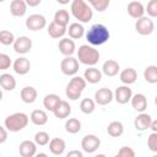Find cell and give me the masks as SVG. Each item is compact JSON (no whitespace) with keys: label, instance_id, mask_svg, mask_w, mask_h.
<instances>
[{"label":"cell","instance_id":"cell-36","mask_svg":"<svg viewBox=\"0 0 157 157\" xmlns=\"http://www.w3.org/2000/svg\"><path fill=\"white\" fill-rule=\"evenodd\" d=\"M15 39L16 38H15L12 32H10L7 29L0 31V44H2V45H11V44H13Z\"/></svg>","mask_w":157,"mask_h":157},{"label":"cell","instance_id":"cell-20","mask_svg":"<svg viewBox=\"0 0 157 157\" xmlns=\"http://www.w3.org/2000/svg\"><path fill=\"white\" fill-rule=\"evenodd\" d=\"M10 12L15 17H22L27 12V5L25 0H12L10 4Z\"/></svg>","mask_w":157,"mask_h":157},{"label":"cell","instance_id":"cell-46","mask_svg":"<svg viewBox=\"0 0 157 157\" xmlns=\"http://www.w3.org/2000/svg\"><path fill=\"white\" fill-rule=\"evenodd\" d=\"M150 129L152 130V132H157V120H153L152 119V121L150 124Z\"/></svg>","mask_w":157,"mask_h":157},{"label":"cell","instance_id":"cell-42","mask_svg":"<svg viewBox=\"0 0 157 157\" xmlns=\"http://www.w3.org/2000/svg\"><path fill=\"white\" fill-rule=\"evenodd\" d=\"M145 11H147V15L150 16V18H151V17H156V16H157V1H156V0L148 1V4H147V6H146V10H145Z\"/></svg>","mask_w":157,"mask_h":157},{"label":"cell","instance_id":"cell-19","mask_svg":"<svg viewBox=\"0 0 157 157\" xmlns=\"http://www.w3.org/2000/svg\"><path fill=\"white\" fill-rule=\"evenodd\" d=\"M70 113H71V105L69 104V102L63 101V99L58 103V105L53 110V114L58 119H65L70 115Z\"/></svg>","mask_w":157,"mask_h":157},{"label":"cell","instance_id":"cell-14","mask_svg":"<svg viewBox=\"0 0 157 157\" xmlns=\"http://www.w3.org/2000/svg\"><path fill=\"white\" fill-rule=\"evenodd\" d=\"M12 67H13V71L16 74H18V75H26L31 70V63H29V60L27 58L21 56V58L16 59L12 63Z\"/></svg>","mask_w":157,"mask_h":157},{"label":"cell","instance_id":"cell-10","mask_svg":"<svg viewBox=\"0 0 157 157\" xmlns=\"http://www.w3.org/2000/svg\"><path fill=\"white\" fill-rule=\"evenodd\" d=\"M132 97V91L129 86H119L114 93H113V99H115L119 104H126Z\"/></svg>","mask_w":157,"mask_h":157},{"label":"cell","instance_id":"cell-26","mask_svg":"<svg viewBox=\"0 0 157 157\" xmlns=\"http://www.w3.org/2000/svg\"><path fill=\"white\" fill-rule=\"evenodd\" d=\"M66 32L69 33L70 39H80L81 37H83L85 34V28L81 23L78 22H74L69 26V28H66Z\"/></svg>","mask_w":157,"mask_h":157},{"label":"cell","instance_id":"cell-2","mask_svg":"<svg viewBox=\"0 0 157 157\" xmlns=\"http://www.w3.org/2000/svg\"><path fill=\"white\" fill-rule=\"evenodd\" d=\"M71 13L72 16L78 20V23H87L92 20L93 16V11L91 9V6L83 1V0H74L71 2Z\"/></svg>","mask_w":157,"mask_h":157},{"label":"cell","instance_id":"cell-51","mask_svg":"<svg viewBox=\"0 0 157 157\" xmlns=\"http://www.w3.org/2000/svg\"><path fill=\"white\" fill-rule=\"evenodd\" d=\"M0 157H1V153H0Z\"/></svg>","mask_w":157,"mask_h":157},{"label":"cell","instance_id":"cell-24","mask_svg":"<svg viewBox=\"0 0 157 157\" xmlns=\"http://www.w3.org/2000/svg\"><path fill=\"white\" fill-rule=\"evenodd\" d=\"M20 96H21V99H22L25 103L31 104V103H33V102L37 99L38 92H37V90H36L34 87H32V86H26V87H23V88L21 90Z\"/></svg>","mask_w":157,"mask_h":157},{"label":"cell","instance_id":"cell-50","mask_svg":"<svg viewBox=\"0 0 157 157\" xmlns=\"http://www.w3.org/2000/svg\"><path fill=\"white\" fill-rule=\"evenodd\" d=\"M152 157H157V155H153V156H152Z\"/></svg>","mask_w":157,"mask_h":157},{"label":"cell","instance_id":"cell-4","mask_svg":"<svg viewBox=\"0 0 157 157\" xmlns=\"http://www.w3.org/2000/svg\"><path fill=\"white\" fill-rule=\"evenodd\" d=\"M29 121V118L26 113H22V112H18V113H13L9 117H6L4 124H5V129L7 131H11V132H17V131H21L23 130Z\"/></svg>","mask_w":157,"mask_h":157},{"label":"cell","instance_id":"cell-13","mask_svg":"<svg viewBox=\"0 0 157 157\" xmlns=\"http://www.w3.org/2000/svg\"><path fill=\"white\" fill-rule=\"evenodd\" d=\"M18 152L21 157H34L37 152V145L31 140H25L20 144Z\"/></svg>","mask_w":157,"mask_h":157},{"label":"cell","instance_id":"cell-41","mask_svg":"<svg viewBox=\"0 0 157 157\" xmlns=\"http://www.w3.org/2000/svg\"><path fill=\"white\" fill-rule=\"evenodd\" d=\"M11 65H12V63H11L10 56L7 54L0 53V70H7V69H10Z\"/></svg>","mask_w":157,"mask_h":157},{"label":"cell","instance_id":"cell-9","mask_svg":"<svg viewBox=\"0 0 157 157\" xmlns=\"http://www.w3.org/2000/svg\"><path fill=\"white\" fill-rule=\"evenodd\" d=\"M47 26V20L40 13L29 15L26 20V27L29 31H40Z\"/></svg>","mask_w":157,"mask_h":157},{"label":"cell","instance_id":"cell-8","mask_svg":"<svg viewBox=\"0 0 157 157\" xmlns=\"http://www.w3.org/2000/svg\"><path fill=\"white\" fill-rule=\"evenodd\" d=\"M101 146V140L99 137H97L96 135L93 134H88V135H85L81 140V147L85 152L87 153H93L96 152Z\"/></svg>","mask_w":157,"mask_h":157},{"label":"cell","instance_id":"cell-6","mask_svg":"<svg viewBox=\"0 0 157 157\" xmlns=\"http://www.w3.org/2000/svg\"><path fill=\"white\" fill-rule=\"evenodd\" d=\"M80 69V64L77 59L74 56H65L60 63V70L66 76H75Z\"/></svg>","mask_w":157,"mask_h":157},{"label":"cell","instance_id":"cell-27","mask_svg":"<svg viewBox=\"0 0 157 157\" xmlns=\"http://www.w3.org/2000/svg\"><path fill=\"white\" fill-rule=\"evenodd\" d=\"M29 119H31V121L34 125L42 126V125H45L47 124V121H48V114L44 110H42V109H34L31 113Z\"/></svg>","mask_w":157,"mask_h":157},{"label":"cell","instance_id":"cell-39","mask_svg":"<svg viewBox=\"0 0 157 157\" xmlns=\"http://www.w3.org/2000/svg\"><path fill=\"white\" fill-rule=\"evenodd\" d=\"M114 157H136V155H135V151L131 147L123 146V147H120V150L118 151V153Z\"/></svg>","mask_w":157,"mask_h":157},{"label":"cell","instance_id":"cell-35","mask_svg":"<svg viewBox=\"0 0 157 157\" xmlns=\"http://www.w3.org/2000/svg\"><path fill=\"white\" fill-rule=\"evenodd\" d=\"M80 109H81V112L85 113V114H91V113H93L94 109H96V103H94V101L91 99V98H83V99L81 101V103H80Z\"/></svg>","mask_w":157,"mask_h":157},{"label":"cell","instance_id":"cell-48","mask_svg":"<svg viewBox=\"0 0 157 157\" xmlns=\"http://www.w3.org/2000/svg\"><path fill=\"white\" fill-rule=\"evenodd\" d=\"M94 157H107L105 155H103V153H98V155H96Z\"/></svg>","mask_w":157,"mask_h":157},{"label":"cell","instance_id":"cell-7","mask_svg":"<svg viewBox=\"0 0 157 157\" xmlns=\"http://www.w3.org/2000/svg\"><path fill=\"white\" fill-rule=\"evenodd\" d=\"M135 29L141 36H148V34H151L155 31V23H153V21L150 17L142 16L141 18L136 20Z\"/></svg>","mask_w":157,"mask_h":157},{"label":"cell","instance_id":"cell-5","mask_svg":"<svg viewBox=\"0 0 157 157\" xmlns=\"http://www.w3.org/2000/svg\"><path fill=\"white\" fill-rule=\"evenodd\" d=\"M86 83L87 82L85 81L83 77H81V76H74L69 81V83L66 86V90H65L66 97L69 99H71V101L78 99L81 97L82 91L86 88Z\"/></svg>","mask_w":157,"mask_h":157},{"label":"cell","instance_id":"cell-44","mask_svg":"<svg viewBox=\"0 0 157 157\" xmlns=\"http://www.w3.org/2000/svg\"><path fill=\"white\" fill-rule=\"evenodd\" d=\"M66 157H83V153L80 150H71V151H69Z\"/></svg>","mask_w":157,"mask_h":157},{"label":"cell","instance_id":"cell-31","mask_svg":"<svg viewBox=\"0 0 157 157\" xmlns=\"http://www.w3.org/2000/svg\"><path fill=\"white\" fill-rule=\"evenodd\" d=\"M60 101H61V99H60V97H59L58 94H55V93H49V94H47V96L44 97V99H43V105H44V108H45L47 110L53 112L54 108L58 105V103H59Z\"/></svg>","mask_w":157,"mask_h":157},{"label":"cell","instance_id":"cell-25","mask_svg":"<svg viewBox=\"0 0 157 157\" xmlns=\"http://www.w3.org/2000/svg\"><path fill=\"white\" fill-rule=\"evenodd\" d=\"M65 147H66V144L60 137H54L49 141V151L55 156H60L65 151Z\"/></svg>","mask_w":157,"mask_h":157},{"label":"cell","instance_id":"cell-40","mask_svg":"<svg viewBox=\"0 0 157 157\" xmlns=\"http://www.w3.org/2000/svg\"><path fill=\"white\" fill-rule=\"evenodd\" d=\"M147 146L152 152H157V132H151L148 135Z\"/></svg>","mask_w":157,"mask_h":157},{"label":"cell","instance_id":"cell-32","mask_svg":"<svg viewBox=\"0 0 157 157\" xmlns=\"http://www.w3.org/2000/svg\"><path fill=\"white\" fill-rule=\"evenodd\" d=\"M144 78L148 83H157V66L156 65H148L144 70Z\"/></svg>","mask_w":157,"mask_h":157},{"label":"cell","instance_id":"cell-3","mask_svg":"<svg viewBox=\"0 0 157 157\" xmlns=\"http://www.w3.org/2000/svg\"><path fill=\"white\" fill-rule=\"evenodd\" d=\"M99 58H101L99 52L94 47H91L88 44H82L77 50V59H78L77 61H80L81 64L94 66L99 61Z\"/></svg>","mask_w":157,"mask_h":157},{"label":"cell","instance_id":"cell-30","mask_svg":"<svg viewBox=\"0 0 157 157\" xmlns=\"http://www.w3.org/2000/svg\"><path fill=\"white\" fill-rule=\"evenodd\" d=\"M107 132H108V135H110L112 137H119V136H121L123 132H124V125L121 124V121H118V120L110 121V123L108 124Z\"/></svg>","mask_w":157,"mask_h":157},{"label":"cell","instance_id":"cell-43","mask_svg":"<svg viewBox=\"0 0 157 157\" xmlns=\"http://www.w3.org/2000/svg\"><path fill=\"white\" fill-rule=\"evenodd\" d=\"M7 140V130L0 125V144H4Z\"/></svg>","mask_w":157,"mask_h":157},{"label":"cell","instance_id":"cell-23","mask_svg":"<svg viewBox=\"0 0 157 157\" xmlns=\"http://www.w3.org/2000/svg\"><path fill=\"white\" fill-rule=\"evenodd\" d=\"M128 13L132 17V18H141L145 13V7L140 1H130L128 4Z\"/></svg>","mask_w":157,"mask_h":157},{"label":"cell","instance_id":"cell-21","mask_svg":"<svg viewBox=\"0 0 157 157\" xmlns=\"http://www.w3.org/2000/svg\"><path fill=\"white\" fill-rule=\"evenodd\" d=\"M83 78H85L86 82L94 85V83H98V82L102 80V72H101V70H98L97 67L91 66V67H88V69L85 70V72H83Z\"/></svg>","mask_w":157,"mask_h":157},{"label":"cell","instance_id":"cell-37","mask_svg":"<svg viewBox=\"0 0 157 157\" xmlns=\"http://www.w3.org/2000/svg\"><path fill=\"white\" fill-rule=\"evenodd\" d=\"M109 4H110L109 0H88V5H91L98 12H103L109 6Z\"/></svg>","mask_w":157,"mask_h":157},{"label":"cell","instance_id":"cell-28","mask_svg":"<svg viewBox=\"0 0 157 157\" xmlns=\"http://www.w3.org/2000/svg\"><path fill=\"white\" fill-rule=\"evenodd\" d=\"M0 87L5 91H12L16 87V80L11 74L0 75Z\"/></svg>","mask_w":157,"mask_h":157},{"label":"cell","instance_id":"cell-15","mask_svg":"<svg viewBox=\"0 0 157 157\" xmlns=\"http://www.w3.org/2000/svg\"><path fill=\"white\" fill-rule=\"evenodd\" d=\"M151 121H152V118H151L150 114H147V113H140L135 118V120H134V126L139 131H145V130L150 129Z\"/></svg>","mask_w":157,"mask_h":157},{"label":"cell","instance_id":"cell-34","mask_svg":"<svg viewBox=\"0 0 157 157\" xmlns=\"http://www.w3.org/2000/svg\"><path fill=\"white\" fill-rule=\"evenodd\" d=\"M65 130L69 134H77L81 130V121L76 118H70L65 123Z\"/></svg>","mask_w":157,"mask_h":157},{"label":"cell","instance_id":"cell-22","mask_svg":"<svg viewBox=\"0 0 157 157\" xmlns=\"http://www.w3.org/2000/svg\"><path fill=\"white\" fill-rule=\"evenodd\" d=\"M119 78L120 81L125 85V86H129V85H132L136 78H137V71L132 67H126L124 69L123 71H120V75H119Z\"/></svg>","mask_w":157,"mask_h":157},{"label":"cell","instance_id":"cell-47","mask_svg":"<svg viewBox=\"0 0 157 157\" xmlns=\"http://www.w3.org/2000/svg\"><path fill=\"white\" fill-rule=\"evenodd\" d=\"M34 157H48V155L44 153V152H40V153H37Z\"/></svg>","mask_w":157,"mask_h":157},{"label":"cell","instance_id":"cell-29","mask_svg":"<svg viewBox=\"0 0 157 157\" xmlns=\"http://www.w3.org/2000/svg\"><path fill=\"white\" fill-rule=\"evenodd\" d=\"M48 34L52 37V38H63L66 33V27H63V26H59L58 23L55 22H50L49 26H48Z\"/></svg>","mask_w":157,"mask_h":157},{"label":"cell","instance_id":"cell-16","mask_svg":"<svg viewBox=\"0 0 157 157\" xmlns=\"http://www.w3.org/2000/svg\"><path fill=\"white\" fill-rule=\"evenodd\" d=\"M76 49V44L72 39L70 38H61L59 42V52L65 55V56H72V54L75 53Z\"/></svg>","mask_w":157,"mask_h":157},{"label":"cell","instance_id":"cell-17","mask_svg":"<svg viewBox=\"0 0 157 157\" xmlns=\"http://www.w3.org/2000/svg\"><path fill=\"white\" fill-rule=\"evenodd\" d=\"M120 71V65L118 61L113 60V59H109L107 61L103 63V66H102V74H104L105 76H109V77H113L115 75H118V72Z\"/></svg>","mask_w":157,"mask_h":157},{"label":"cell","instance_id":"cell-33","mask_svg":"<svg viewBox=\"0 0 157 157\" xmlns=\"http://www.w3.org/2000/svg\"><path fill=\"white\" fill-rule=\"evenodd\" d=\"M69 20H70V15L66 10H58L54 15V21L55 23H58L59 26L66 27L69 25Z\"/></svg>","mask_w":157,"mask_h":157},{"label":"cell","instance_id":"cell-11","mask_svg":"<svg viewBox=\"0 0 157 157\" xmlns=\"http://www.w3.org/2000/svg\"><path fill=\"white\" fill-rule=\"evenodd\" d=\"M13 50L18 54H27L32 49V39L27 36H21L13 42Z\"/></svg>","mask_w":157,"mask_h":157},{"label":"cell","instance_id":"cell-18","mask_svg":"<svg viewBox=\"0 0 157 157\" xmlns=\"http://www.w3.org/2000/svg\"><path fill=\"white\" fill-rule=\"evenodd\" d=\"M131 102V105L132 108L136 110V112H140V113H144L145 109L147 108V98L144 93H136L131 97L130 99Z\"/></svg>","mask_w":157,"mask_h":157},{"label":"cell","instance_id":"cell-1","mask_svg":"<svg viewBox=\"0 0 157 157\" xmlns=\"http://www.w3.org/2000/svg\"><path fill=\"white\" fill-rule=\"evenodd\" d=\"M109 37H110L109 29L104 25H101V23L92 25L86 32V39L91 44V47L104 44L105 42H108Z\"/></svg>","mask_w":157,"mask_h":157},{"label":"cell","instance_id":"cell-45","mask_svg":"<svg viewBox=\"0 0 157 157\" xmlns=\"http://www.w3.org/2000/svg\"><path fill=\"white\" fill-rule=\"evenodd\" d=\"M40 2H42L40 0H27V1H26V5H27V6H32V7H33V6L39 5Z\"/></svg>","mask_w":157,"mask_h":157},{"label":"cell","instance_id":"cell-38","mask_svg":"<svg viewBox=\"0 0 157 157\" xmlns=\"http://www.w3.org/2000/svg\"><path fill=\"white\" fill-rule=\"evenodd\" d=\"M49 134L47 131H38L34 135V144L39 146H45L49 144Z\"/></svg>","mask_w":157,"mask_h":157},{"label":"cell","instance_id":"cell-49","mask_svg":"<svg viewBox=\"0 0 157 157\" xmlns=\"http://www.w3.org/2000/svg\"><path fill=\"white\" fill-rule=\"evenodd\" d=\"M1 99H2V91H1V88H0V102H1Z\"/></svg>","mask_w":157,"mask_h":157},{"label":"cell","instance_id":"cell-12","mask_svg":"<svg viewBox=\"0 0 157 157\" xmlns=\"http://www.w3.org/2000/svg\"><path fill=\"white\" fill-rule=\"evenodd\" d=\"M112 101H113V92L109 88L102 87L94 92V103L99 105H107Z\"/></svg>","mask_w":157,"mask_h":157}]
</instances>
